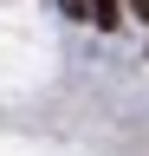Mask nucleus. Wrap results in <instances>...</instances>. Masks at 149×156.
<instances>
[{"instance_id":"f257e3e1","label":"nucleus","mask_w":149,"mask_h":156,"mask_svg":"<svg viewBox=\"0 0 149 156\" xmlns=\"http://www.w3.org/2000/svg\"><path fill=\"white\" fill-rule=\"evenodd\" d=\"M84 20H97V26L110 33V26L123 20V7H117V0H84Z\"/></svg>"},{"instance_id":"f03ea898","label":"nucleus","mask_w":149,"mask_h":156,"mask_svg":"<svg viewBox=\"0 0 149 156\" xmlns=\"http://www.w3.org/2000/svg\"><path fill=\"white\" fill-rule=\"evenodd\" d=\"M59 7H65V13H78V20H84V0H59Z\"/></svg>"},{"instance_id":"7ed1b4c3","label":"nucleus","mask_w":149,"mask_h":156,"mask_svg":"<svg viewBox=\"0 0 149 156\" xmlns=\"http://www.w3.org/2000/svg\"><path fill=\"white\" fill-rule=\"evenodd\" d=\"M130 13H143V20H149V0H130Z\"/></svg>"}]
</instances>
